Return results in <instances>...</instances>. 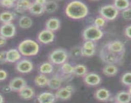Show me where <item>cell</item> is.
<instances>
[{
  "instance_id": "6da1fadb",
  "label": "cell",
  "mask_w": 131,
  "mask_h": 103,
  "mask_svg": "<svg viewBox=\"0 0 131 103\" xmlns=\"http://www.w3.org/2000/svg\"><path fill=\"white\" fill-rule=\"evenodd\" d=\"M88 8L85 3L80 1H72L67 4L65 13L68 18L75 20L85 18L88 15Z\"/></svg>"
},
{
  "instance_id": "7a4b0ae2",
  "label": "cell",
  "mask_w": 131,
  "mask_h": 103,
  "mask_svg": "<svg viewBox=\"0 0 131 103\" xmlns=\"http://www.w3.org/2000/svg\"><path fill=\"white\" fill-rule=\"evenodd\" d=\"M17 49L21 54L22 56H35L39 52L40 45L37 41L30 39H27L23 40L19 44Z\"/></svg>"
},
{
  "instance_id": "3957f363",
  "label": "cell",
  "mask_w": 131,
  "mask_h": 103,
  "mask_svg": "<svg viewBox=\"0 0 131 103\" xmlns=\"http://www.w3.org/2000/svg\"><path fill=\"white\" fill-rule=\"evenodd\" d=\"M101 60L106 64H120L124 59V54H117L111 52L104 46L101 48L99 53Z\"/></svg>"
},
{
  "instance_id": "277c9868",
  "label": "cell",
  "mask_w": 131,
  "mask_h": 103,
  "mask_svg": "<svg viewBox=\"0 0 131 103\" xmlns=\"http://www.w3.org/2000/svg\"><path fill=\"white\" fill-rule=\"evenodd\" d=\"M69 58L67 51L63 48H56L50 52L49 62L54 65H62L66 63Z\"/></svg>"
},
{
  "instance_id": "5b68a950",
  "label": "cell",
  "mask_w": 131,
  "mask_h": 103,
  "mask_svg": "<svg viewBox=\"0 0 131 103\" xmlns=\"http://www.w3.org/2000/svg\"><path fill=\"white\" fill-rule=\"evenodd\" d=\"M103 36V31L93 24L88 26L84 28L82 33V36L84 41H92L93 42L100 40Z\"/></svg>"
},
{
  "instance_id": "8992f818",
  "label": "cell",
  "mask_w": 131,
  "mask_h": 103,
  "mask_svg": "<svg viewBox=\"0 0 131 103\" xmlns=\"http://www.w3.org/2000/svg\"><path fill=\"white\" fill-rule=\"evenodd\" d=\"M100 16L104 18L106 21H113L119 14V11L113 4H108L101 6L99 9Z\"/></svg>"
},
{
  "instance_id": "52a82bcc",
  "label": "cell",
  "mask_w": 131,
  "mask_h": 103,
  "mask_svg": "<svg viewBox=\"0 0 131 103\" xmlns=\"http://www.w3.org/2000/svg\"><path fill=\"white\" fill-rule=\"evenodd\" d=\"M74 91H75V88L74 86L72 85H67L65 87H61L59 90H56L54 94L56 99L67 100L71 98Z\"/></svg>"
},
{
  "instance_id": "ba28073f",
  "label": "cell",
  "mask_w": 131,
  "mask_h": 103,
  "mask_svg": "<svg viewBox=\"0 0 131 103\" xmlns=\"http://www.w3.org/2000/svg\"><path fill=\"white\" fill-rule=\"evenodd\" d=\"M105 47L111 52L117 54H125V45L120 40H114L106 43Z\"/></svg>"
},
{
  "instance_id": "9c48e42d",
  "label": "cell",
  "mask_w": 131,
  "mask_h": 103,
  "mask_svg": "<svg viewBox=\"0 0 131 103\" xmlns=\"http://www.w3.org/2000/svg\"><path fill=\"white\" fill-rule=\"evenodd\" d=\"M15 70L20 73H28L33 70V64L28 59H21L15 63Z\"/></svg>"
},
{
  "instance_id": "30bf717a",
  "label": "cell",
  "mask_w": 131,
  "mask_h": 103,
  "mask_svg": "<svg viewBox=\"0 0 131 103\" xmlns=\"http://www.w3.org/2000/svg\"><path fill=\"white\" fill-rule=\"evenodd\" d=\"M74 66L69 63H65L60 67V75L63 79V81L69 82L71 81L74 76Z\"/></svg>"
},
{
  "instance_id": "8fae6325",
  "label": "cell",
  "mask_w": 131,
  "mask_h": 103,
  "mask_svg": "<svg viewBox=\"0 0 131 103\" xmlns=\"http://www.w3.org/2000/svg\"><path fill=\"white\" fill-rule=\"evenodd\" d=\"M55 39L54 32L48 30L47 29H43L38 33L37 36V40L38 42L43 45L51 43L53 42Z\"/></svg>"
},
{
  "instance_id": "7c38bea8",
  "label": "cell",
  "mask_w": 131,
  "mask_h": 103,
  "mask_svg": "<svg viewBox=\"0 0 131 103\" xmlns=\"http://www.w3.org/2000/svg\"><path fill=\"white\" fill-rule=\"evenodd\" d=\"M16 33V27L12 23L2 24L0 26V36L6 39L14 37Z\"/></svg>"
},
{
  "instance_id": "4fadbf2b",
  "label": "cell",
  "mask_w": 131,
  "mask_h": 103,
  "mask_svg": "<svg viewBox=\"0 0 131 103\" xmlns=\"http://www.w3.org/2000/svg\"><path fill=\"white\" fill-rule=\"evenodd\" d=\"M84 84L88 86H97L101 83V76L94 72H88L83 77Z\"/></svg>"
},
{
  "instance_id": "5bb4252c",
  "label": "cell",
  "mask_w": 131,
  "mask_h": 103,
  "mask_svg": "<svg viewBox=\"0 0 131 103\" xmlns=\"http://www.w3.org/2000/svg\"><path fill=\"white\" fill-rule=\"evenodd\" d=\"M12 91L19 92L24 87L27 86L26 81L24 79L20 77H16L12 79L8 84Z\"/></svg>"
},
{
  "instance_id": "9a60e30c",
  "label": "cell",
  "mask_w": 131,
  "mask_h": 103,
  "mask_svg": "<svg viewBox=\"0 0 131 103\" xmlns=\"http://www.w3.org/2000/svg\"><path fill=\"white\" fill-rule=\"evenodd\" d=\"M63 82V79L60 73H57L53 75L51 78L49 79L47 86L51 90H58L60 88H61V84H62Z\"/></svg>"
},
{
  "instance_id": "2e32d148",
  "label": "cell",
  "mask_w": 131,
  "mask_h": 103,
  "mask_svg": "<svg viewBox=\"0 0 131 103\" xmlns=\"http://www.w3.org/2000/svg\"><path fill=\"white\" fill-rule=\"evenodd\" d=\"M38 103H54L56 100L55 94L49 91H44L38 94L37 97Z\"/></svg>"
},
{
  "instance_id": "e0dca14e",
  "label": "cell",
  "mask_w": 131,
  "mask_h": 103,
  "mask_svg": "<svg viewBox=\"0 0 131 103\" xmlns=\"http://www.w3.org/2000/svg\"><path fill=\"white\" fill-rule=\"evenodd\" d=\"M94 97L99 101L107 102L111 99V93L105 88H101L95 91Z\"/></svg>"
},
{
  "instance_id": "ac0fdd59",
  "label": "cell",
  "mask_w": 131,
  "mask_h": 103,
  "mask_svg": "<svg viewBox=\"0 0 131 103\" xmlns=\"http://www.w3.org/2000/svg\"><path fill=\"white\" fill-rule=\"evenodd\" d=\"M22 58L20 52L16 48L9 49L6 51V61L9 63H16Z\"/></svg>"
},
{
  "instance_id": "d6986e66",
  "label": "cell",
  "mask_w": 131,
  "mask_h": 103,
  "mask_svg": "<svg viewBox=\"0 0 131 103\" xmlns=\"http://www.w3.org/2000/svg\"><path fill=\"white\" fill-rule=\"evenodd\" d=\"M61 27V22L56 18H51L47 19L45 23V28L52 32L58 30Z\"/></svg>"
},
{
  "instance_id": "ffe728a7",
  "label": "cell",
  "mask_w": 131,
  "mask_h": 103,
  "mask_svg": "<svg viewBox=\"0 0 131 103\" xmlns=\"http://www.w3.org/2000/svg\"><path fill=\"white\" fill-rule=\"evenodd\" d=\"M19 96L24 100H30L34 97L35 95L34 89L29 86H26L20 91L18 92Z\"/></svg>"
},
{
  "instance_id": "44dd1931",
  "label": "cell",
  "mask_w": 131,
  "mask_h": 103,
  "mask_svg": "<svg viewBox=\"0 0 131 103\" xmlns=\"http://www.w3.org/2000/svg\"><path fill=\"white\" fill-rule=\"evenodd\" d=\"M114 100L118 103H127L131 101V95L128 91H120L116 94Z\"/></svg>"
},
{
  "instance_id": "7402d4cb",
  "label": "cell",
  "mask_w": 131,
  "mask_h": 103,
  "mask_svg": "<svg viewBox=\"0 0 131 103\" xmlns=\"http://www.w3.org/2000/svg\"><path fill=\"white\" fill-rule=\"evenodd\" d=\"M31 2L27 0H19L15 2V11L19 13H24L28 11L30 8Z\"/></svg>"
},
{
  "instance_id": "603a6c76",
  "label": "cell",
  "mask_w": 131,
  "mask_h": 103,
  "mask_svg": "<svg viewBox=\"0 0 131 103\" xmlns=\"http://www.w3.org/2000/svg\"><path fill=\"white\" fill-rule=\"evenodd\" d=\"M28 12L31 15H40L45 12L44 6L37 3L35 1H34L33 2H31V5Z\"/></svg>"
},
{
  "instance_id": "cb8c5ba5",
  "label": "cell",
  "mask_w": 131,
  "mask_h": 103,
  "mask_svg": "<svg viewBox=\"0 0 131 103\" xmlns=\"http://www.w3.org/2000/svg\"><path fill=\"white\" fill-rule=\"evenodd\" d=\"M102 72L107 77H113L117 74L118 69L117 66L115 64H106L103 67Z\"/></svg>"
},
{
  "instance_id": "d4e9b609",
  "label": "cell",
  "mask_w": 131,
  "mask_h": 103,
  "mask_svg": "<svg viewBox=\"0 0 131 103\" xmlns=\"http://www.w3.org/2000/svg\"><path fill=\"white\" fill-rule=\"evenodd\" d=\"M15 19L14 13L10 11H4L0 13V22L2 24L10 23Z\"/></svg>"
},
{
  "instance_id": "484cf974",
  "label": "cell",
  "mask_w": 131,
  "mask_h": 103,
  "mask_svg": "<svg viewBox=\"0 0 131 103\" xmlns=\"http://www.w3.org/2000/svg\"><path fill=\"white\" fill-rule=\"evenodd\" d=\"M19 26L23 29H28L33 25V20L28 15H22L18 22Z\"/></svg>"
},
{
  "instance_id": "4316f807",
  "label": "cell",
  "mask_w": 131,
  "mask_h": 103,
  "mask_svg": "<svg viewBox=\"0 0 131 103\" xmlns=\"http://www.w3.org/2000/svg\"><path fill=\"white\" fill-rule=\"evenodd\" d=\"M54 70L53 64L50 62H44L42 63L38 67V72L40 73L43 75L50 74Z\"/></svg>"
},
{
  "instance_id": "83f0119b",
  "label": "cell",
  "mask_w": 131,
  "mask_h": 103,
  "mask_svg": "<svg viewBox=\"0 0 131 103\" xmlns=\"http://www.w3.org/2000/svg\"><path fill=\"white\" fill-rule=\"evenodd\" d=\"M74 75L77 77H83L88 73V68L85 65L78 64L74 66Z\"/></svg>"
},
{
  "instance_id": "f1b7e54d",
  "label": "cell",
  "mask_w": 131,
  "mask_h": 103,
  "mask_svg": "<svg viewBox=\"0 0 131 103\" xmlns=\"http://www.w3.org/2000/svg\"><path fill=\"white\" fill-rule=\"evenodd\" d=\"M48 81L49 78L46 76V75L41 74V73L37 75L34 79L35 84L38 87L43 88L47 86L48 84Z\"/></svg>"
},
{
  "instance_id": "f546056e",
  "label": "cell",
  "mask_w": 131,
  "mask_h": 103,
  "mask_svg": "<svg viewBox=\"0 0 131 103\" xmlns=\"http://www.w3.org/2000/svg\"><path fill=\"white\" fill-rule=\"evenodd\" d=\"M113 5L119 12H122L130 7V2L128 0H115L113 2Z\"/></svg>"
},
{
  "instance_id": "4dcf8cb0",
  "label": "cell",
  "mask_w": 131,
  "mask_h": 103,
  "mask_svg": "<svg viewBox=\"0 0 131 103\" xmlns=\"http://www.w3.org/2000/svg\"><path fill=\"white\" fill-rule=\"evenodd\" d=\"M45 12L48 14H52L55 12L58 8V4L55 1H47L44 5Z\"/></svg>"
},
{
  "instance_id": "1f68e13d",
  "label": "cell",
  "mask_w": 131,
  "mask_h": 103,
  "mask_svg": "<svg viewBox=\"0 0 131 103\" xmlns=\"http://www.w3.org/2000/svg\"><path fill=\"white\" fill-rule=\"evenodd\" d=\"M122 84L124 86L129 87L131 86V72H127L124 73L120 78Z\"/></svg>"
},
{
  "instance_id": "d6a6232c",
  "label": "cell",
  "mask_w": 131,
  "mask_h": 103,
  "mask_svg": "<svg viewBox=\"0 0 131 103\" xmlns=\"http://www.w3.org/2000/svg\"><path fill=\"white\" fill-rule=\"evenodd\" d=\"M81 46H74L71 48L70 52V55L72 58H78L81 56Z\"/></svg>"
},
{
  "instance_id": "836d02e7",
  "label": "cell",
  "mask_w": 131,
  "mask_h": 103,
  "mask_svg": "<svg viewBox=\"0 0 131 103\" xmlns=\"http://www.w3.org/2000/svg\"><path fill=\"white\" fill-rule=\"evenodd\" d=\"M15 2L14 0H0V6L6 8L15 7Z\"/></svg>"
},
{
  "instance_id": "e575fe53",
  "label": "cell",
  "mask_w": 131,
  "mask_h": 103,
  "mask_svg": "<svg viewBox=\"0 0 131 103\" xmlns=\"http://www.w3.org/2000/svg\"><path fill=\"white\" fill-rule=\"evenodd\" d=\"M106 22L107 21L103 18L101 16L97 17L95 19H94V22H93V25H95V27H97V28H102V27H104L106 24Z\"/></svg>"
},
{
  "instance_id": "d590c367",
  "label": "cell",
  "mask_w": 131,
  "mask_h": 103,
  "mask_svg": "<svg viewBox=\"0 0 131 103\" xmlns=\"http://www.w3.org/2000/svg\"><path fill=\"white\" fill-rule=\"evenodd\" d=\"M82 47V46H81ZM96 49L94 50H87L82 48L81 49V56L85 57H91L95 54Z\"/></svg>"
},
{
  "instance_id": "8d00e7d4",
  "label": "cell",
  "mask_w": 131,
  "mask_h": 103,
  "mask_svg": "<svg viewBox=\"0 0 131 103\" xmlns=\"http://www.w3.org/2000/svg\"><path fill=\"white\" fill-rule=\"evenodd\" d=\"M82 48L87 50H94L96 49V45L95 42L92 41H84L82 45Z\"/></svg>"
},
{
  "instance_id": "74e56055",
  "label": "cell",
  "mask_w": 131,
  "mask_h": 103,
  "mask_svg": "<svg viewBox=\"0 0 131 103\" xmlns=\"http://www.w3.org/2000/svg\"><path fill=\"white\" fill-rule=\"evenodd\" d=\"M121 15L124 20L131 21V6L122 12Z\"/></svg>"
},
{
  "instance_id": "f35d334b",
  "label": "cell",
  "mask_w": 131,
  "mask_h": 103,
  "mask_svg": "<svg viewBox=\"0 0 131 103\" xmlns=\"http://www.w3.org/2000/svg\"><path fill=\"white\" fill-rule=\"evenodd\" d=\"M7 63L6 61V51H0V64H3Z\"/></svg>"
},
{
  "instance_id": "ab89813d",
  "label": "cell",
  "mask_w": 131,
  "mask_h": 103,
  "mask_svg": "<svg viewBox=\"0 0 131 103\" xmlns=\"http://www.w3.org/2000/svg\"><path fill=\"white\" fill-rule=\"evenodd\" d=\"M8 77V73L4 70L0 69V81H3L6 79Z\"/></svg>"
},
{
  "instance_id": "60d3db41",
  "label": "cell",
  "mask_w": 131,
  "mask_h": 103,
  "mask_svg": "<svg viewBox=\"0 0 131 103\" xmlns=\"http://www.w3.org/2000/svg\"><path fill=\"white\" fill-rule=\"evenodd\" d=\"M124 33H125V36H126L127 37L131 39V24L128 25L127 27L125 28Z\"/></svg>"
},
{
  "instance_id": "b9f144b4",
  "label": "cell",
  "mask_w": 131,
  "mask_h": 103,
  "mask_svg": "<svg viewBox=\"0 0 131 103\" xmlns=\"http://www.w3.org/2000/svg\"><path fill=\"white\" fill-rule=\"evenodd\" d=\"M6 42H7V39L3 36H0V47H3L6 45Z\"/></svg>"
},
{
  "instance_id": "7bdbcfd3",
  "label": "cell",
  "mask_w": 131,
  "mask_h": 103,
  "mask_svg": "<svg viewBox=\"0 0 131 103\" xmlns=\"http://www.w3.org/2000/svg\"><path fill=\"white\" fill-rule=\"evenodd\" d=\"M2 91L5 93H8L10 92V91H12L11 89H10V86H9L8 85V86H4V87L2 88Z\"/></svg>"
},
{
  "instance_id": "ee69618b",
  "label": "cell",
  "mask_w": 131,
  "mask_h": 103,
  "mask_svg": "<svg viewBox=\"0 0 131 103\" xmlns=\"http://www.w3.org/2000/svg\"><path fill=\"white\" fill-rule=\"evenodd\" d=\"M35 1L37 3L40 4V5H43V6L46 5V2H47V1H46V0H36Z\"/></svg>"
},
{
  "instance_id": "f6af8a7d",
  "label": "cell",
  "mask_w": 131,
  "mask_h": 103,
  "mask_svg": "<svg viewBox=\"0 0 131 103\" xmlns=\"http://www.w3.org/2000/svg\"><path fill=\"white\" fill-rule=\"evenodd\" d=\"M4 102H5V100H4L3 97L0 94V103H4Z\"/></svg>"
},
{
  "instance_id": "bcb514c9",
  "label": "cell",
  "mask_w": 131,
  "mask_h": 103,
  "mask_svg": "<svg viewBox=\"0 0 131 103\" xmlns=\"http://www.w3.org/2000/svg\"><path fill=\"white\" fill-rule=\"evenodd\" d=\"M128 91L130 93V94L131 95V86H129V89H128Z\"/></svg>"
},
{
  "instance_id": "7dc6e473",
  "label": "cell",
  "mask_w": 131,
  "mask_h": 103,
  "mask_svg": "<svg viewBox=\"0 0 131 103\" xmlns=\"http://www.w3.org/2000/svg\"><path fill=\"white\" fill-rule=\"evenodd\" d=\"M127 103H131V101L130 102H127Z\"/></svg>"
},
{
  "instance_id": "c3c4849f",
  "label": "cell",
  "mask_w": 131,
  "mask_h": 103,
  "mask_svg": "<svg viewBox=\"0 0 131 103\" xmlns=\"http://www.w3.org/2000/svg\"><path fill=\"white\" fill-rule=\"evenodd\" d=\"M115 103H118V102H115Z\"/></svg>"
},
{
  "instance_id": "681fc988",
  "label": "cell",
  "mask_w": 131,
  "mask_h": 103,
  "mask_svg": "<svg viewBox=\"0 0 131 103\" xmlns=\"http://www.w3.org/2000/svg\"><path fill=\"white\" fill-rule=\"evenodd\" d=\"M130 6H131V2H130Z\"/></svg>"
}]
</instances>
